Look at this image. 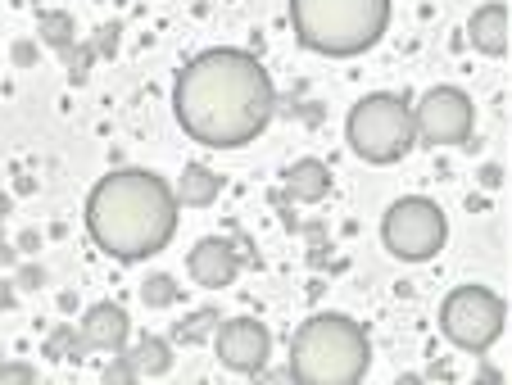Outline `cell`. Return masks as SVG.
I'll return each mask as SVG.
<instances>
[{"label":"cell","mask_w":512,"mask_h":385,"mask_svg":"<svg viewBox=\"0 0 512 385\" xmlns=\"http://www.w3.org/2000/svg\"><path fill=\"white\" fill-rule=\"evenodd\" d=\"M272 109H277V87L250 50H204L177 73L173 114L182 132L209 150L250 145L272 123Z\"/></svg>","instance_id":"cell-1"},{"label":"cell","mask_w":512,"mask_h":385,"mask_svg":"<svg viewBox=\"0 0 512 385\" xmlns=\"http://www.w3.org/2000/svg\"><path fill=\"white\" fill-rule=\"evenodd\" d=\"M173 186L145 168H118L100 177L87 195V231L91 241L118 263H141L159 254L177 231Z\"/></svg>","instance_id":"cell-2"},{"label":"cell","mask_w":512,"mask_h":385,"mask_svg":"<svg viewBox=\"0 0 512 385\" xmlns=\"http://www.w3.org/2000/svg\"><path fill=\"white\" fill-rule=\"evenodd\" d=\"M372 363L363 322L345 313H313L290 340V376L300 385H354Z\"/></svg>","instance_id":"cell-3"},{"label":"cell","mask_w":512,"mask_h":385,"mask_svg":"<svg viewBox=\"0 0 512 385\" xmlns=\"http://www.w3.org/2000/svg\"><path fill=\"white\" fill-rule=\"evenodd\" d=\"M290 28L313 55L349 59L386 37L390 0H290Z\"/></svg>","instance_id":"cell-4"},{"label":"cell","mask_w":512,"mask_h":385,"mask_svg":"<svg viewBox=\"0 0 512 385\" xmlns=\"http://www.w3.org/2000/svg\"><path fill=\"white\" fill-rule=\"evenodd\" d=\"M345 141L363 164H399L417 145L413 132V109L399 96H363L345 118Z\"/></svg>","instance_id":"cell-5"},{"label":"cell","mask_w":512,"mask_h":385,"mask_svg":"<svg viewBox=\"0 0 512 385\" xmlns=\"http://www.w3.org/2000/svg\"><path fill=\"white\" fill-rule=\"evenodd\" d=\"M445 236H449V222H445V209L426 195H404L386 209L381 218V241L395 259L404 263H426L435 254L445 250Z\"/></svg>","instance_id":"cell-6"},{"label":"cell","mask_w":512,"mask_h":385,"mask_svg":"<svg viewBox=\"0 0 512 385\" xmlns=\"http://www.w3.org/2000/svg\"><path fill=\"white\" fill-rule=\"evenodd\" d=\"M503 322H508V304L490 286H458L440 304V331L449 336V345L467 354H485L503 336Z\"/></svg>","instance_id":"cell-7"},{"label":"cell","mask_w":512,"mask_h":385,"mask_svg":"<svg viewBox=\"0 0 512 385\" xmlns=\"http://www.w3.org/2000/svg\"><path fill=\"white\" fill-rule=\"evenodd\" d=\"M476 127L472 96L458 87H431L413 109V132L426 145H463Z\"/></svg>","instance_id":"cell-8"},{"label":"cell","mask_w":512,"mask_h":385,"mask_svg":"<svg viewBox=\"0 0 512 385\" xmlns=\"http://www.w3.org/2000/svg\"><path fill=\"white\" fill-rule=\"evenodd\" d=\"M213 349H218V358H223V367H232V372H263L272 358V336L268 327H263L259 318H227L223 327L213 331Z\"/></svg>","instance_id":"cell-9"},{"label":"cell","mask_w":512,"mask_h":385,"mask_svg":"<svg viewBox=\"0 0 512 385\" xmlns=\"http://www.w3.org/2000/svg\"><path fill=\"white\" fill-rule=\"evenodd\" d=\"M186 272H191L195 286L223 290V286H232V281H236V272H241V259H236L232 241L204 236V241L191 250V259H186Z\"/></svg>","instance_id":"cell-10"},{"label":"cell","mask_w":512,"mask_h":385,"mask_svg":"<svg viewBox=\"0 0 512 385\" xmlns=\"http://www.w3.org/2000/svg\"><path fill=\"white\" fill-rule=\"evenodd\" d=\"M82 345L87 349H100V354L118 358L127 349V336H132V327H127V313L118 304H91L87 313H82Z\"/></svg>","instance_id":"cell-11"},{"label":"cell","mask_w":512,"mask_h":385,"mask_svg":"<svg viewBox=\"0 0 512 385\" xmlns=\"http://www.w3.org/2000/svg\"><path fill=\"white\" fill-rule=\"evenodd\" d=\"M467 41H472L481 55H508V41H512V14L508 5H481V10L467 19Z\"/></svg>","instance_id":"cell-12"},{"label":"cell","mask_w":512,"mask_h":385,"mask_svg":"<svg viewBox=\"0 0 512 385\" xmlns=\"http://www.w3.org/2000/svg\"><path fill=\"white\" fill-rule=\"evenodd\" d=\"M331 191V168L322 159H300L286 168V195L300 204H318Z\"/></svg>","instance_id":"cell-13"},{"label":"cell","mask_w":512,"mask_h":385,"mask_svg":"<svg viewBox=\"0 0 512 385\" xmlns=\"http://www.w3.org/2000/svg\"><path fill=\"white\" fill-rule=\"evenodd\" d=\"M218 191H223V177L204 164H186L182 177H177V186H173L177 204H186V209H209V204L218 200Z\"/></svg>","instance_id":"cell-14"},{"label":"cell","mask_w":512,"mask_h":385,"mask_svg":"<svg viewBox=\"0 0 512 385\" xmlns=\"http://www.w3.org/2000/svg\"><path fill=\"white\" fill-rule=\"evenodd\" d=\"M123 358L132 363L136 376H164L168 367H173V349H168V340H159V336H145L136 349H123Z\"/></svg>","instance_id":"cell-15"},{"label":"cell","mask_w":512,"mask_h":385,"mask_svg":"<svg viewBox=\"0 0 512 385\" xmlns=\"http://www.w3.org/2000/svg\"><path fill=\"white\" fill-rule=\"evenodd\" d=\"M141 299H145L150 308L173 304V299H177V281H173V277H150V281L141 286Z\"/></svg>","instance_id":"cell-16"},{"label":"cell","mask_w":512,"mask_h":385,"mask_svg":"<svg viewBox=\"0 0 512 385\" xmlns=\"http://www.w3.org/2000/svg\"><path fill=\"white\" fill-rule=\"evenodd\" d=\"M209 327H218V313H209V308H200V313H195V318L182 327V340H200Z\"/></svg>","instance_id":"cell-17"},{"label":"cell","mask_w":512,"mask_h":385,"mask_svg":"<svg viewBox=\"0 0 512 385\" xmlns=\"http://www.w3.org/2000/svg\"><path fill=\"white\" fill-rule=\"evenodd\" d=\"M0 381H32V367H23V363H0Z\"/></svg>","instance_id":"cell-18"},{"label":"cell","mask_w":512,"mask_h":385,"mask_svg":"<svg viewBox=\"0 0 512 385\" xmlns=\"http://www.w3.org/2000/svg\"><path fill=\"white\" fill-rule=\"evenodd\" d=\"M50 23V32H46V37L50 41H64V19H59V14H55V19H46Z\"/></svg>","instance_id":"cell-19"}]
</instances>
